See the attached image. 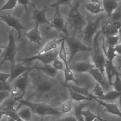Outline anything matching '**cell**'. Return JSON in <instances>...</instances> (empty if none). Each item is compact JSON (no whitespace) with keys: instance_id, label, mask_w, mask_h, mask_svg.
Instances as JSON below:
<instances>
[{"instance_id":"37","label":"cell","mask_w":121,"mask_h":121,"mask_svg":"<svg viewBox=\"0 0 121 121\" xmlns=\"http://www.w3.org/2000/svg\"><path fill=\"white\" fill-rule=\"evenodd\" d=\"M111 85L113 86L115 91L119 92H121V79L118 71L117 72L115 76L114 82H112Z\"/></svg>"},{"instance_id":"19","label":"cell","mask_w":121,"mask_h":121,"mask_svg":"<svg viewBox=\"0 0 121 121\" xmlns=\"http://www.w3.org/2000/svg\"><path fill=\"white\" fill-rule=\"evenodd\" d=\"M64 40V38H62L60 39H54L48 41L42 49L36 52V55H43L57 49L59 44Z\"/></svg>"},{"instance_id":"38","label":"cell","mask_w":121,"mask_h":121,"mask_svg":"<svg viewBox=\"0 0 121 121\" xmlns=\"http://www.w3.org/2000/svg\"><path fill=\"white\" fill-rule=\"evenodd\" d=\"M107 38L108 46H112L114 47L119 44V43L120 41V37L118 35L107 37Z\"/></svg>"},{"instance_id":"52","label":"cell","mask_w":121,"mask_h":121,"mask_svg":"<svg viewBox=\"0 0 121 121\" xmlns=\"http://www.w3.org/2000/svg\"><path fill=\"white\" fill-rule=\"evenodd\" d=\"M7 121H16L15 119L12 118H10V117H8Z\"/></svg>"},{"instance_id":"31","label":"cell","mask_w":121,"mask_h":121,"mask_svg":"<svg viewBox=\"0 0 121 121\" xmlns=\"http://www.w3.org/2000/svg\"><path fill=\"white\" fill-rule=\"evenodd\" d=\"M32 113L31 109L28 107L18 111L19 118L25 121H31Z\"/></svg>"},{"instance_id":"33","label":"cell","mask_w":121,"mask_h":121,"mask_svg":"<svg viewBox=\"0 0 121 121\" xmlns=\"http://www.w3.org/2000/svg\"><path fill=\"white\" fill-rule=\"evenodd\" d=\"M109 17V22L117 21H121V5L120 3V5L113 12Z\"/></svg>"},{"instance_id":"17","label":"cell","mask_w":121,"mask_h":121,"mask_svg":"<svg viewBox=\"0 0 121 121\" xmlns=\"http://www.w3.org/2000/svg\"><path fill=\"white\" fill-rule=\"evenodd\" d=\"M39 26L35 24L33 28L28 32L25 33L24 35L29 39L31 43L40 45L41 44L40 42L42 39L39 31Z\"/></svg>"},{"instance_id":"13","label":"cell","mask_w":121,"mask_h":121,"mask_svg":"<svg viewBox=\"0 0 121 121\" xmlns=\"http://www.w3.org/2000/svg\"><path fill=\"white\" fill-rule=\"evenodd\" d=\"M32 16V19L34 21L35 24L40 25L43 24L50 25V21L46 18L47 13L50 9L47 5H45L43 9L38 10L35 6Z\"/></svg>"},{"instance_id":"44","label":"cell","mask_w":121,"mask_h":121,"mask_svg":"<svg viewBox=\"0 0 121 121\" xmlns=\"http://www.w3.org/2000/svg\"><path fill=\"white\" fill-rule=\"evenodd\" d=\"M18 3L23 6L25 10L26 11L27 9V6L30 5L32 7H35V6L34 4L31 2L30 0H18Z\"/></svg>"},{"instance_id":"57","label":"cell","mask_w":121,"mask_h":121,"mask_svg":"<svg viewBox=\"0 0 121 121\" xmlns=\"http://www.w3.org/2000/svg\"><path fill=\"white\" fill-rule=\"evenodd\" d=\"M90 0L91 1H94V0Z\"/></svg>"},{"instance_id":"2","label":"cell","mask_w":121,"mask_h":121,"mask_svg":"<svg viewBox=\"0 0 121 121\" xmlns=\"http://www.w3.org/2000/svg\"><path fill=\"white\" fill-rule=\"evenodd\" d=\"M18 101L19 104L16 109L17 111L21 107L26 106L31 109L33 114L40 116L42 118L47 116H60L63 114L61 109L45 103L31 102L28 100L23 99Z\"/></svg>"},{"instance_id":"55","label":"cell","mask_w":121,"mask_h":121,"mask_svg":"<svg viewBox=\"0 0 121 121\" xmlns=\"http://www.w3.org/2000/svg\"><path fill=\"white\" fill-rule=\"evenodd\" d=\"M119 100H120V104H121V99H119Z\"/></svg>"},{"instance_id":"36","label":"cell","mask_w":121,"mask_h":121,"mask_svg":"<svg viewBox=\"0 0 121 121\" xmlns=\"http://www.w3.org/2000/svg\"><path fill=\"white\" fill-rule=\"evenodd\" d=\"M82 114L84 118L85 121H93L99 117V115H96L89 110L82 111Z\"/></svg>"},{"instance_id":"1","label":"cell","mask_w":121,"mask_h":121,"mask_svg":"<svg viewBox=\"0 0 121 121\" xmlns=\"http://www.w3.org/2000/svg\"><path fill=\"white\" fill-rule=\"evenodd\" d=\"M29 86L33 90V92L27 100L33 97L35 95L47 96L58 91L63 86L59 80L51 78L45 75L42 71L34 69L30 74Z\"/></svg>"},{"instance_id":"60","label":"cell","mask_w":121,"mask_h":121,"mask_svg":"<svg viewBox=\"0 0 121 121\" xmlns=\"http://www.w3.org/2000/svg\"><path fill=\"white\" fill-rule=\"evenodd\" d=\"M120 3H121V2H120Z\"/></svg>"},{"instance_id":"30","label":"cell","mask_w":121,"mask_h":121,"mask_svg":"<svg viewBox=\"0 0 121 121\" xmlns=\"http://www.w3.org/2000/svg\"><path fill=\"white\" fill-rule=\"evenodd\" d=\"M104 42L103 41V50L105 53L106 59L110 61H113L116 58L117 55L115 50L114 47L108 46V49H106L104 47Z\"/></svg>"},{"instance_id":"59","label":"cell","mask_w":121,"mask_h":121,"mask_svg":"<svg viewBox=\"0 0 121 121\" xmlns=\"http://www.w3.org/2000/svg\"><path fill=\"white\" fill-rule=\"evenodd\" d=\"M121 99V97H120V98H119V99Z\"/></svg>"},{"instance_id":"6","label":"cell","mask_w":121,"mask_h":121,"mask_svg":"<svg viewBox=\"0 0 121 121\" xmlns=\"http://www.w3.org/2000/svg\"><path fill=\"white\" fill-rule=\"evenodd\" d=\"M14 29L9 30L8 36L9 42L7 47L1 46V48H4V50L1 55L0 58H3L0 63L2 65L6 61H9L11 64L15 63L16 60L15 59L17 52L19 49L17 47L15 42L14 37Z\"/></svg>"},{"instance_id":"32","label":"cell","mask_w":121,"mask_h":121,"mask_svg":"<svg viewBox=\"0 0 121 121\" xmlns=\"http://www.w3.org/2000/svg\"><path fill=\"white\" fill-rule=\"evenodd\" d=\"M65 42L64 40L61 43V45L59 50V55L60 58L63 61L65 65H67L69 64L67 60V53L65 48Z\"/></svg>"},{"instance_id":"61","label":"cell","mask_w":121,"mask_h":121,"mask_svg":"<svg viewBox=\"0 0 121 121\" xmlns=\"http://www.w3.org/2000/svg\"></svg>"},{"instance_id":"26","label":"cell","mask_w":121,"mask_h":121,"mask_svg":"<svg viewBox=\"0 0 121 121\" xmlns=\"http://www.w3.org/2000/svg\"><path fill=\"white\" fill-rule=\"evenodd\" d=\"M121 96V92H119L114 90L109 91L107 94H105L102 97H96L101 101H111L118 99H119Z\"/></svg>"},{"instance_id":"14","label":"cell","mask_w":121,"mask_h":121,"mask_svg":"<svg viewBox=\"0 0 121 121\" xmlns=\"http://www.w3.org/2000/svg\"><path fill=\"white\" fill-rule=\"evenodd\" d=\"M91 97L93 99L104 107L103 111L108 113L119 117L121 118V110L119 108L117 104L113 103H107L91 95Z\"/></svg>"},{"instance_id":"24","label":"cell","mask_w":121,"mask_h":121,"mask_svg":"<svg viewBox=\"0 0 121 121\" xmlns=\"http://www.w3.org/2000/svg\"><path fill=\"white\" fill-rule=\"evenodd\" d=\"M72 71L69 65H65V67L64 69L65 78L64 83L65 84H67L69 82H73L76 85H79V82L75 78Z\"/></svg>"},{"instance_id":"10","label":"cell","mask_w":121,"mask_h":121,"mask_svg":"<svg viewBox=\"0 0 121 121\" xmlns=\"http://www.w3.org/2000/svg\"><path fill=\"white\" fill-rule=\"evenodd\" d=\"M59 49H57L43 55H36L31 57H26L25 59H18L16 60V61L18 62L21 61L22 65L35 60L40 61L44 65L50 64L51 63H52L53 61L57 59L58 56L59 55Z\"/></svg>"},{"instance_id":"49","label":"cell","mask_w":121,"mask_h":121,"mask_svg":"<svg viewBox=\"0 0 121 121\" xmlns=\"http://www.w3.org/2000/svg\"><path fill=\"white\" fill-rule=\"evenodd\" d=\"M11 96H12L13 98H16L18 97L17 96L18 95V90L16 89H13L11 92Z\"/></svg>"},{"instance_id":"20","label":"cell","mask_w":121,"mask_h":121,"mask_svg":"<svg viewBox=\"0 0 121 121\" xmlns=\"http://www.w3.org/2000/svg\"><path fill=\"white\" fill-rule=\"evenodd\" d=\"M105 72L107 75V82L109 85H111L112 79L115 77L118 72L116 67L114 64L113 61L106 59L105 65Z\"/></svg>"},{"instance_id":"7","label":"cell","mask_w":121,"mask_h":121,"mask_svg":"<svg viewBox=\"0 0 121 121\" xmlns=\"http://www.w3.org/2000/svg\"><path fill=\"white\" fill-rule=\"evenodd\" d=\"M106 17V16L102 15L94 21L90 18L88 19L87 24L83 29L82 34L83 35V42L88 46L92 47L93 39L98 32L100 22Z\"/></svg>"},{"instance_id":"3","label":"cell","mask_w":121,"mask_h":121,"mask_svg":"<svg viewBox=\"0 0 121 121\" xmlns=\"http://www.w3.org/2000/svg\"><path fill=\"white\" fill-rule=\"evenodd\" d=\"M80 3L79 0H77L76 4L74 6H72L68 14L67 21L70 26V30L74 29L73 35L76 34L82 33L84 27L87 24L84 16L79 11Z\"/></svg>"},{"instance_id":"28","label":"cell","mask_w":121,"mask_h":121,"mask_svg":"<svg viewBox=\"0 0 121 121\" xmlns=\"http://www.w3.org/2000/svg\"><path fill=\"white\" fill-rule=\"evenodd\" d=\"M69 92L70 97L72 100L75 101L79 102L81 101H90L93 100L92 97L86 96L79 93L75 92L70 89V87H67Z\"/></svg>"},{"instance_id":"58","label":"cell","mask_w":121,"mask_h":121,"mask_svg":"<svg viewBox=\"0 0 121 121\" xmlns=\"http://www.w3.org/2000/svg\"><path fill=\"white\" fill-rule=\"evenodd\" d=\"M104 121V120H103V121Z\"/></svg>"},{"instance_id":"45","label":"cell","mask_w":121,"mask_h":121,"mask_svg":"<svg viewBox=\"0 0 121 121\" xmlns=\"http://www.w3.org/2000/svg\"><path fill=\"white\" fill-rule=\"evenodd\" d=\"M10 77V74L0 73V82H6L8 81Z\"/></svg>"},{"instance_id":"25","label":"cell","mask_w":121,"mask_h":121,"mask_svg":"<svg viewBox=\"0 0 121 121\" xmlns=\"http://www.w3.org/2000/svg\"><path fill=\"white\" fill-rule=\"evenodd\" d=\"M119 30L118 29L114 26L111 23H109L103 27L101 31L102 33L107 37L118 35Z\"/></svg>"},{"instance_id":"48","label":"cell","mask_w":121,"mask_h":121,"mask_svg":"<svg viewBox=\"0 0 121 121\" xmlns=\"http://www.w3.org/2000/svg\"><path fill=\"white\" fill-rule=\"evenodd\" d=\"M116 52L118 55H121V43L119 44L115 47Z\"/></svg>"},{"instance_id":"40","label":"cell","mask_w":121,"mask_h":121,"mask_svg":"<svg viewBox=\"0 0 121 121\" xmlns=\"http://www.w3.org/2000/svg\"><path fill=\"white\" fill-rule=\"evenodd\" d=\"M72 107V101L69 100L63 104L61 110L63 114L68 113L71 111Z\"/></svg>"},{"instance_id":"27","label":"cell","mask_w":121,"mask_h":121,"mask_svg":"<svg viewBox=\"0 0 121 121\" xmlns=\"http://www.w3.org/2000/svg\"><path fill=\"white\" fill-rule=\"evenodd\" d=\"M79 104L74 106V114L77 121H85L84 118L82 114V111L84 107L89 105V103L79 102Z\"/></svg>"},{"instance_id":"29","label":"cell","mask_w":121,"mask_h":121,"mask_svg":"<svg viewBox=\"0 0 121 121\" xmlns=\"http://www.w3.org/2000/svg\"><path fill=\"white\" fill-rule=\"evenodd\" d=\"M66 87H69L72 89L73 91H74L77 93H79L80 94L82 95L86 96L91 97V94L89 92V87H82L78 85L71 84H67L65 85Z\"/></svg>"},{"instance_id":"43","label":"cell","mask_w":121,"mask_h":121,"mask_svg":"<svg viewBox=\"0 0 121 121\" xmlns=\"http://www.w3.org/2000/svg\"><path fill=\"white\" fill-rule=\"evenodd\" d=\"M52 65L57 70H64V69L62 62L58 59L52 62Z\"/></svg>"},{"instance_id":"4","label":"cell","mask_w":121,"mask_h":121,"mask_svg":"<svg viewBox=\"0 0 121 121\" xmlns=\"http://www.w3.org/2000/svg\"><path fill=\"white\" fill-rule=\"evenodd\" d=\"M102 33L101 30H99L94 38L92 43L91 59L95 67L99 70L106 77L105 68L106 59L104 52L101 48L99 42V37Z\"/></svg>"},{"instance_id":"18","label":"cell","mask_w":121,"mask_h":121,"mask_svg":"<svg viewBox=\"0 0 121 121\" xmlns=\"http://www.w3.org/2000/svg\"><path fill=\"white\" fill-rule=\"evenodd\" d=\"M15 104L13 100L7 107H1L0 114L4 116L12 118L16 121L20 118L18 115V111L14 108Z\"/></svg>"},{"instance_id":"12","label":"cell","mask_w":121,"mask_h":121,"mask_svg":"<svg viewBox=\"0 0 121 121\" xmlns=\"http://www.w3.org/2000/svg\"><path fill=\"white\" fill-rule=\"evenodd\" d=\"M1 21L4 22L7 25L15 30L18 33V39H20L21 36V30H28V28L23 26L18 19L10 15H3L0 16Z\"/></svg>"},{"instance_id":"16","label":"cell","mask_w":121,"mask_h":121,"mask_svg":"<svg viewBox=\"0 0 121 121\" xmlns=\"http://www.w3.org/2000/svg\"><path fill=\"white\" fill-rule=\"evenodd\" d=\"M89 73L102 86L109 90V85L107 80L106 78L104 76L99 70L95 67L91 70Z\"/></svg>"},{"instance_id":"54","label":"cell","mask_w":121,"mask_h":121,"mask_svg":"<svg viewBox=\"0 0 121 121\" xmlns=\"http://www.w3.org/2000/svg\"><path fill=\"white\" fill-rule=\"evenodd\" d=\"M94 1H96V2H99L98 0H94Z\"/></svg>"},{"instance_id":"50","label":"cell","mask_w":121,"mask_h":121,"mask_svg":"<svg viewBox=\"0 0 121 121\" xmlns=\"http://www.w3.org/2000/svg\"><path fill=\"white\" fill-rule=\"evenodd\" d=\"M116 60L119 65V67H121V55H117L116 57Z\"/></svg>"},{"instance_id":"15","label":"cell","mask_w":121,"mask_h":121,"mask_svg":"<svg viewBox=\"0 0 121 121\" xmlns=\"http://www.w3.org/2000/svg\"><path fill=\"white\" fill-rule=\"evenodd\" d=\"M69 65L72 71L78 73H89L91 70L95 68L93 63L87 61L75 62L70 64Z\"/></svg>"},{"instance_id":"42","label":"cell","mask_w":121,"mask_h":121,"mask_svg":"<svg viewBox=\"0 0 121 121\" xmlns=\"http://www.w3.org/2000/svg\"><path fill=\"white\" fill-rule=\"evenodd\" d=\"M11 96V92L9 91H0V104L1 105L4 102Z\"/></svg>"},{"instance_id":"35","label":"cell","mask_w":121,"mask_h":121,"mask_svg":"<svg viewBox=\"0 0 121 121\" xmlns=\"http://www.w3.org/2000/svg\"><path fill=\"white\" fill-rule=\"evenodd\" d=\"M73 0H56L54 3H53L48 6L50 8H56L61 6H68L71 8L72 6V3Z\"/></svg>"},{"instance_id":"51","label":"cell","mask_w":121,"mask_h":121,"mask_svg":"<svg viewBox=\"0 0 121 121\" xmlns=\"http://www.w3.org/2000/svg\"><path fill=\"white\" fill-rule=\"evenodd\" d=\"M103 121V119L101 118L100 116H99V117L98 118L95 119V120H94L93 121Z\"/></svg>"},{"instance_id":"21","label":"cell","mask_w":121,"mask_h":121,"mask_svg":"<svg viewBox=\"0 0 121 121\" xmlns=\"http://www.w3.org/2000/svg\"><path fill=\"white\" fill-rule=\"evenodd\" d=\"M102 4L104 11L109 17L118 7L120 2L118 0H102Z\"/></svg>"},{"instance_id":"22","label":"cell","mask_w":121,"mask_h":121,"mask_svg":"<svg viewBox=\"0 0 121 121\" xmlns=\"http://www.w3.org/2000/svg\"><path fill=\"white\" fill-rule=\"evenodd\" d=\"M86 9L90 13L97 15L104 11L102 3L99 2L92 1L85 5Z\"/></svg>"},{"instance_id":"11","label":"cell","mask_w":121,"mask_h":121,"mask_svg":"<svg viewBox=\"0 0 121 121\" xmlns=\"http://www.w3.org/2000/svg\"><path fill=\"white\" fill-rule=\"evenodd\" d=\"M39 62V60H37L32 67H26L19 62L18 63H15L13 64H11L10 67V77L9 79L8 82L11 84L25 72L31 69H35Z\"/></svg>"},{"instance_id":"47","label":"cell","mask_w":121,"mask_h":121,"mask_svg":"<svg viewBox=\"0 0 121 121\" xmlns=\"http://www.w3.org/2000/svg\"><path fill=\"white\" fill-rule=\"evenodd\" d=\"M111 23L114 26H115L116 28L118 29L119 30L121 27V21H117L114 22H109Z\"/></svg>"},{"instance_id":"39","label":"cell","mask_w":121,"mask_h":121,"mask_svg":"<svg viewBox=\"0 0 121 121\" xmlns=\"http://www.w3.org/2000/svg\"><path fill=\"white\" fill-rule=\"evenodd\" d=\"M92 91L96 96H95L97 98L102 97L105 95L102 86L98 83L95 85Z\"/></svg>"},{"instance_id":"8","label":"cell","mask_w":121,"mask_h":121,"mask_svg":"<svg viewBox=\"0 0 121 121\" xmlns=\"http://www.w3.org/2000/svg\"><path fill=\"white\" fill-rule=\"evenodd\" d=\"M68 23L65 20L60 12L59 7L55 8V12L50 20V25L47 29L53 28L55 29L58 32H62L66 36L69 37V35L67 30Z\"/></svg>"},{"instance_id":"56","label":"cell","mask_w":121,"mask_h":121,"mask_svg":"<svg viewBox=\"0 0 121 121\" xmlns=\"http://www.w3.org/2000/svg\"><path fill=\"white\" fill-rule=\"evenodd\" d=\"M41 121H44V120H43V118H41Z\"/></svg>"},{"instance_id":"9","label":"cell","mask_w":121,"mask_h":121,"mask_svg":"<svg viewBox=\"0 0 121 121\" xmlns=\"http://www.w3.org/2000/svg\"><path fill=\"white\" fill-rule=\"evenodd\" d=\"M34 69H31L25 72L14 81L13 89H18L21 92V95L20 96L13 98V101L15 103L17 101L22 99L25 96L26 89L30 85V73Z\"/></svg>"},{"instance_id":"23","label":"cell","mask_w":121,"mask_h":121,"mask_svg":"<svg viewBox=\"0 0 121 121\" xmlns=\"http://www.w3.org/2000/svg\"><path fill=\"white\" fill-rule=\"evenodd\" d=\"M35 69L42 71L44 74L51 78H54L57 74L58 70L50 64L44 65L43 67L36 66Z\"/></svg>"},{"instance_id":"5","label":"cell","mask_w":121,"mask_h":121,"mask_svg":"<svg viewBox=\"0 0 121 121\" xmlns=\"http://www.w3.org/2000/svg\"><path fill=\"white\" fill-rule=\"evenodd\" d=\"M62 38H64L69 50L70 58L68 64L70 65L75 56L80 52H92V47L87 45L80 40L77 38L76 36L72 37L64 36L60 35Z\"/></svg>"},{"instance_id":"46","label":"cell","mask_w":121,"mask_h":121,"mask_svg":"<svg viewBox=\"0 0 121 121\" xmlns=\"http://www.w3.org/2000/svg\"><path fill=\"white\" fill-rule=\"evenodd\" d=\"M49 121H77L75 117L69 116L60 119Z\"/></svg>"},{"instance_id":"34","label":"cell","mask_w":121,"mask_h":121,"mask_svg":"<svg viewBox=\"0 0 121 121\" xmlns=\"http://www.w3.org/2000/svg\"><path fill=\"white\" fill-rule=\"evenodd\" d=\"M18 3V0H8L6 3L1 7L0 11L13 10L15 8Z\"/></svg>"},{"instance_id":"53","label":"cell","mask_w":121,"mask_h":121,"mask_svg":"<svg viewBox=\"0 0 121 121\" xmlns=\"http://www.w3.org/2000/svg\"><path fill=\"white\" fill-rule=\"evenodd\" d=\"M118 35H119L120 38V41L121 40V27L119 30Z\"/></svg>"},{"instance_id":"41","label":"cell","mask_w":121,"mask_h":121,"mask_svg":"<svg viewBox=\"0 0 121 121\" xmlns=\"http://www.w3.org/2000/svg\"><path fill=\"white\" fill-rule=\"evenodd\" d=\"M13 90L11 84L6 82H0V91H9L11 92Z\"/></svg>"}]
</instances>
